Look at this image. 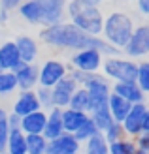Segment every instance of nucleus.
Returning a JSON list of instances; mask_svg holds the SVG:
<instances>
[{
    "label": "nucleus",
    "mask_w": 149,
    "mask_h": 154,
    "mask_svg": "<svg viewBox=\"0 0 149 154\" xmlns=\"http://www.w3.org/2000/svg\"><path fill=\"white\" fill-rule=\"evenodd\" d=\"M8 117V113H6V109L4 107H0V119H6Z\"/></svg>",
    "instance_id": "79ce46f5"
},
{
    "label": "nucleus",
    "mask_w": 149,
    "mask_h": 154,
    "mask_svg": "<svg viewBox=\"0 0 149 154\" xmlns=\"http://www.w3.org/2000/svg\"><path fill=\"white\" fill-rule=\"evenodd\" d=\"M68 107L72 109H77V111H83V113H91L92 111V102H91V96L85 87H77L74 90L72 98H70V103Z\"/></svg>",
    "instance_id": "393cba45"
},
{
    "label": "nucleus",
    "mask_w": 149,
    "mask_h": 154,
    "mask_svg": "<svg viewBox=\"0 0 149 154\" xmlns=\"http://www.w3.org/2000/svg\"><path fill=\"white\" fill-rule=\"evenodd\" d=\"M8 135H10V126H8V120L6 119H0V154L6 152Z\"/></svg>",
    "instance_id": "72a5a7b5"
},
{
    "label": "nucleus",
    "mask_w": 149,
    "mask_h": 154,
    "mask_svg": "<svg viewBox=\"0 0 149 154\" xmlns=\"http://www.w3.org/2000/svg\"><path fill=\"white\" fill-rule=\"evenodd\" d=\"M132 139H134V145H136L138 150H149V134L142 132L136 137H132Z\"/></svg>",
    "instance_id": "f704fd0d"
},
{
    "label": "nucleus",
    "mask_w": 149,
    "mask_h": 154,
    "mask_svg": "<svg viewBox=\"0 0 149 154\" xmlns=\"http://www.w3.org/2000/svg\"><path fill=\"white\" fill-rule=\"evenodd\" d=\"M49 141L42 134H28L27 135V154H47Z\"/></svg>",
    "instance_id": "bb28decb"
},
{
    "label": "nucleus",
    "mask_w": 149,
    "mask_h": 154,
    "mask_svg": "<svg viewBox=\"0 0 149 154\" xmlns=\"http://www.w3.org/2000/svg\"><path fill=\"white\" fill-rule=\"evenodd\" d=\"M132 32H134V19L128 13L123 11H112L104 17V26H102V38L117 49H123L128 43Z\"/></svg>",
    "instance_id": "f03ea898"
},
{
    "label": "nucleus",
    "mask_w": 149,
    "mask_h": 154,
    "mask_svg": "<svg viewBox=\"0 0 149 154\" xmlns=\"http://www.w3.org/2000/svg\"><path fill=\"white\" fill-rule=\"evenodd\" d=\"M79 87L74 79H72V75H64L62 79L55 85V87L51 88L53 92V107H59V109H64V107H68L70 103V98H72L74 94V90Z\"/></svg>",
    "instance_id": "1a4fd4ad"
},
{
    "label": "nucleus",
    "mask_w": 149,
    "mask_h": 154,
    "mask_svg": "<svg viewBox=\"0 0 149 154\" xmlns=\"http://www.w3.org/2000/svg\"><path fill=\"white\" fill-rule=\"evenodd\" d=\"M81 141H77V137L74 134H60L59 137L49 141L47 152L49 154H79L81 152Z\"/></svg>",
    "instance_id": "9b49d317"
},
{
    "label": "nucleus",
    "mask_w": 149,
    "mask_h": 154,
    "mask_svg": "<svg viewBox=\"0 0 149 154\" xmlns=\"http://www.w3.org/2000/svg\"><path fill=\"white\" fill-rule=\"evenodd\" d=\"M81 150L83 154H109V143L106 141L104 134L98 132L81 145Z\"/></svg>",
    "instance_id": "b1692460"
},
{
    "label": "nucleus",
    "mask_w": 149,
    "mask_h": 154,
    "mask_svg": "<svg viewBox=\"0 0 149 154\" xmlns=\"http://www.w3.org/2000/svg\"><path fill=\"white\" fill-rule=\"evenodd\" d=\"M15 45H17V51H19V57L23 62L27 64H32L36 62L38 58V53H40V47H38V42L34 40L32 36H27V34H21L15 38Z\"/></svg>",
    "instance_id": "dca6fc26"
},
{
    "label": "nucleus",
    "mask_w": 149,
    "mask_h": 154,
    "mask_svg": "<svg viewBox=\"0 0 149 154\" xmlns=\"http://www.w3.org/2000/svg\"><path fill=\"white\" fill-rule=\"evenodd\" d=\"M45 120H47V111L45 109H38L34 113H28L25 117H21V132L28 135V134H42L44 132V126H45Z\"/></svg>",
    "instance_id": "f3484780"
},
{
    "label": "nucleus",
    "mask_w": 149,
    "mask_h": 154,
    "mask_svg": "<svg viewBox=\"0 0 149 154\" xmlns=\"http://www.w3.org/2000/svg\"><path fill=\"white\" fill-rule=\"evenodd\" d=\"M128 58H144L149 55V23L134 26L128 43L121 49Z\"/></svg>",
    "instance_id": "0eeeda50"
},
{
    "label": "nucleus",
    "mask_w": 149,
    "mask_h": 154,
    "mask_svg": "<svg viewBox=\"0 0 149 154\" xmlns=\"http://www.w3.org/2000/svg\"><path fill=\"white\" fill-rule=\"evenodd\" d=\"M98 132H100V130L96 128V124H95V122L91 120V117H89V120L85 122V124H83V126H81L79 130H77V132H76L74 135L77 137V141H81V143H85V141L89 139V137H92V135H96Z\"/></svg>",
    "instance_id": "2f4dec72"
},
{
    "label": "nucleus",
    "mask_w": 149,
    "mask_h": 154,
    "mask_svg": "<svg viewBox=\"0 0 149 154\" xmlns=\"http://www.w3.org/2000/svg\"><path fill=\"white\" fill-rule=\"evenodd\" d=\"M34 92H36V96H38V102H40L42 109L49 111L51 107H53V92H51V88L40 87V85H38V87L34 88Z\"/></svg>",
    "instance_id": "7c9ffc66"
},
{
    "label": "nucleus",
    "mask_w": 149,
    "mask_h": 154,
    "mask_svg": "<svg viewBox=\"0 0 149 154\" xmlns=\"http://www.w3.org/2000/svg\"><path fill=\"white\" fill-rule=\"evenodd\" d=\"M136 85L145 92V94H149V60H142V62H138Z\"/></svg>",
    "instance_id": "c756f323"
},
{
    "label": "nucleus",
    "mask_w": 149,
    "mask_h": 154,
    "mask_svg": "<svg viewBox=\"0 0 149 154\" xmlns=\"http://www.w3.org/2000/svg\"><path fill=\"white\" fill-rule=\"evenodd\" d=\"M64 75H68V66L60 58H49L38 68V85L53 88Z\"/></svg>",
    "instance_id": "6e6552de"
},
{
    "label": "nucleus",
    "mask_w": 149,
    "mask_h": 154,
    "mask_svg": "<svg viewBox=\"0 0 149 154\" xmlns=\"http://www.w3.org/2000/svg\"><path fill=\"white\" fill-rule=\"evenodd\" d=\"M8 19H10V11L4 10V8H0V25H4V23H8Z\"/></svg>",
    "instance_id": "ea45409f"
},
{
    "label": "nucleus",
    "mask_w": 149,
    "mask_h": 154,
    "mask_svg": "<svg viewBox=\"0 0 149 154\" xmlns=\"http://www.w3.org/2000/svg\"><path fill=\"white\" fill-rule=\"evenodd\" d=\"M17 11L21 19L27 21L28 25H42L44 23V8L40 0H23Z\"/></svg>",
    "instance_id": "a211bd4d"
},
{
    "label": "nucleus",
    "mask_w": 149,
    "mask_h": 154,
    "mask_svg": "<svg viewBox=\"0 0 149 154\" xmlns=\"http://www.w3.org/2000/svg\"><path fill=\"white\" fill-rule=\"evenodd\" d=\"M102 134H104V137H106L108 143L119 141V139H123V137L127 135V134H125V130H123V124H121V122H113V124L109 126L108 130H104Z\"/></svg>",
    "instance_id": "473e14b6"
},
{
    "label": "nucleus",
    "mask_w": 149,
    "mask_h": 154,
    "mask_svg": "<svg viewBox=\"0 0 149 154\" xmlns=\"http://www.w3.org/2000/svg\"><path fill=\"white\" fill-rule=\"evenodd\" d=\"M87 120H89V113L72 109V107L62 109V126H64V132L68 134H76Z\"/></svg>",
    "instance_id": "412c9836"
},
{
    "label": "nucleus",
    "mask_w": 149,
    "mask_h": 154,
    "mask_svg": "<svg viewBox=\"0 0 149 154\" xmlns=\"http://www.w3.org/2000/svg\"><path fill=\"white\" fill-rule=\"evenodd\" d=\"M142 132L149 134V105H147V111L144 115V122H142Z\"/></svg>",
    "instance_id": "58836bf2"
},
{
    "label": "nucleus",
    "mask_w": 149,
    "mask_h": 154,
    "mask_svg": "<svg viewBox=\"0 0 149 154\" xmlns=\"http://www.w3.org/2000/svg\"><path fill=\"white\" fill-rule=\"evenodd\" d=\"M47 154H49V152H47Z\"/></svg>",
    "instance_id": "c03bdc74"
},
{
    "label": "nucleus",
    "mask_w": 149,
    "mask_h": 154,
    "mask_svg": "<svg viewBox=\"0 0 149 154\" xmlns=\"http://www.w3.org/2000/svg\"><path fill=\"white\" fill-rule=\"evenodd\" d=\"M85 6H100V2H104V0H81Z\"/></svg>",
    "instance_id": "a19ab883"
},
{
    "label": "nucleus",
    "mask_w": 149,
    "mask_h": 154,
    "mask_svg": "<svg viewBox=\"0 0 149 154\" xmlns=\"http://www.w3.org/2000/svg\"><path fill=\"white\" fill-rule=\"evenodd\" d=\"M136 145H134V139L132 137H127L125 135L123 139L119 141H113L109 143V154H136Z\"/></svg>",
    "instance_id": "cd10ccee"
},
{
    "label": "nucleus",
    "mask_w": 149,
    "mask_h": 154,
    "mask_svg": "<svg viewBox=\"0 0 149 154\" xmlns=\"http://www.w3.org/2000/svg\"><path fill=\"white\" fill-rule=\"evenodd\" d=\"M15 79H17V87L19 90H34L38 87V66L21 62L17 70H13Z\"/></svg>",
    "instance_id": "ddd939ff"
},
{
    "label": "nucleus",
    "mask_w": 149,
    "mask_h": 154,
    "mask_svg": "<svg viewBox=\"0 0 149 154\" xmlns=\"http://www.w3.org/2000/svg\"><path fill=\"white\" fill-rule=\"evenodd\" d=\"M6 120H8V126H10V130L19 128V124H21V117H19V115H15L13 111H11V113H8Z\"/></svg>",
    "instance_id": "e433bc0d"
},
{
    "label": "nucleus",
    "mask_w": 149,
    "mask_h": 154,
    "mask_svg": "<svg viewBox=\"0 0 149 154\" xmlns=\"http://www.w3.org/2000/svg\"><path fill=\"white\" fill-rule=\"evenodd\" d=\"M60 134H64V126H62V109H59V107H51V109L47 111V120H45L42 135L47 141H51V139H55V137H59Z\"/></svg>",
    "instance_id": "aec40b11"
},
{
    "label": "nucleus",
    "mask_w": 149,
    "mask_h": 154,
    "mask_svg": "<svg viewBox=\"0 0 149 154\" xmlns=\"http://www.w3.org/2000/svg\"><path fill=\"white\" fill-rule=\"evenodd\" d=\"M44 8V23L42 26L57 25L66 17V2L68 0H40Z\"/></svg>",
    "instance_id": "f8f14e48"
},
{
    "label": "nucleus",
    "mask_w": 149,
    "mask_h": 154,
    "mask_svg": "<svg viewBox=\"0 0 149 154\" xmlns=\"http://www.w3.org/2000/svg\"><path fill=\"white\" fill-rule=\"evenodd\" d=\"M136 4H138L140 13H144L149 17V0H136Z\"/></svg>",
    "instance_id": "4c0bfd02"
},
{
    "label": "nucleus",
    "mask_w": 149,
    "mask_h": 154,
    "mask_svg": "<svg viewBox=\"0 0 149 154\" xmlns=\"http://www.w3.org/2000/svg\"><path fill=\"white\" fill-rule=\"evenodd\" d=\"M4 154H27V135L21 132V128L10 130Z\"/></svg>",
    "instance_id": "5701e85b"
},
{
    "label": "nucleus",
    "mask_w": 149,
    "mask_h": 154,
    "mask_svg": "<svg viewBox=\"0 0 149 154\" xmlns=\"http://www.w3.org/2000/svg\"><path fill=\"white\" fill-rule=\"evenodd\" d=\"M21 57H19V51H17V45L15 42L8 40L4 43H0V70H8V72H13L21 66Z\"/></svg>",
    "instance_id": "2eb2a0df"
},
{
    "label": "nucleus",
    "mask_w": 149,
    "mask_h": 154,
    "mask_svg": "<svg viewBox=\"0 0 149 154\" xmlns=\"http://www.w3.org/2000/svg\"><path fill=\"white\" fill-rule=\"evenodd\" d=\"M100 72L104 77L112 79L113 83H136V73H138V62L132 58H123L119 55L113 57H104Z\"/></svg>",
    "instance_id": "7ed1b4c3"
},
{
    "label": "nucleus",
    "mask_w": 149,
    "mask_h": 154,
    "mask_svg": "<svg viewBox=\"0 0 149 154\" xmlns=\"http://www.w3.org/2000/svg\"><path fill=\"white\" fill-rule=\"evenodd\" d=\"M136 154H149V150H136Z\"/></svg>",
    "instance_id": "37998d69"
},
{
    "label": "nucleus",
    "mask_w": 149,
    "mask_h": 154,
    "mask_svg": "<svg viewBox=\"0 0 149 154\" xmlns=\"http://www.w3.org/2000/svg\"><path fill=\"white\" fill-rule=\"evenodd\" d=\"M38 109H42V105L38 102V96L34 90H21L17 100L13 102V107H11V111L15 115H19V117H25V115L34 113Z\"/></svg>",
    "instance_id": "4468645a"
},
{
    "label": "nucleus",
    "mask_w": 149,
    "mask_h": 154,
    "mask_svg": "<svg viewBox=\"0 0 149 154\" xmlns=\"http://www.w3.org/2000/svg\"><path fill=\"white\" fill-rule=\"evenodd\" d=\"M112 92L123 100H127L128 103H142L145 102V92L138 87L136 83H113Z\"/></svg>",
    "instance_id": "6ab92c4d"
},
{
    "label": "nucleus",
    "mask_w": 149,
    "mask_h": 154,
    "mask_svg": "<svg viewBox=\"0 0 149 154\" xmlns=\"http://www.w3.org/2000/svg\"><path fill=\"white\" fill-rule=\"evenodd\" d=\"M89 117H91V120L96 124V128L100 130V132L108 130V128L115 122L113 117H112V113H109V109H108V103H106V105H100V107H95V109L89 113Z\"/></svg>",
    "instance_id": "a878e982"
},
{
    "label": "nucleus",
    "mask_w": 149,
    "mask_h": 154,
    "mask_svg": "<svg viewBox=\"0 0 149 154\" xmlns=\"http://www.w3.org/2000/svg\"><path fill=\"white\" fill-rule=\"evenodd\" d=\"M15 90H19L15 73L8 72V70H0V96L11 94V92H15Z\"/></svg>",
    "instance_id": "c85d7f7f"
},
{
    "label": "nucleus",
    "mask_w": 149,
    "mask_h": 154,
    "mask_svg": "<svg viewBox=\"0 0 149 154\" xmlns=\"http://www.w3.org/2000/svg\"><path fill=\"white\" fill-rule=\"evenodd\" d=\"M77 28H81L85 34L91 36H100L102 26H104V13L100 11L98 6H83L76 15L70 17Z\"/></svg>",
    "instance_id": "20e7f679"
},
{
    "label": "nucleus",
    "mask_w": 149,
    "mask_h": 154,
    "mask_svg": "<svg viewBox=\"0 0 149 154\" xmlns=\"http://www.w3.org/2000/svg\"><path fill=\"white\" fill-rule=\"evenodd\" d=\"M83 87L87 88L89 96H91V102H92V109L100 105H106L108 103V98L112 94V85H109V79L104 77V73L100 72H92L87 75Z\"/></svg>",
    "instance_id": "39448f33"
},
{
    "label": "nucleus",
    "mask_w": 149,
    "mask_h": 154,
    "mask_svg": "<svg viewBox=\"0 0 149 154\" xmlns=\"http://www.w3.org/2000/svg\"><path fill=\"white\" fill-rule=\"evenodd\" d=\"M40 40L57 49H68V51H79L85 47L98 49L104 57H113L119 55V49L109 45L102 36H91L85 34L81 28H77L72 21H62L57 25L44 26L40 30Z\"/></svg>",
    "instance_id": "f257e3e1"
},
{
    "label": "nucleus",
    "mask_w": 149,
    "mask_h": 154,
    "mask_svg": "<svg viewBox=\"0 0 149 154\" xmlns=\"http://www.w3.org/2000/svg\"><path fill=\"white\" fill-rule=\"evenodd\" d=\"M21 2L23 0H0V8H4V10H8L11 13V11H15L21 6Z\"/></svg>",
    "instance_id": "c9c22d12"
},
{
    "label": "nucleus",
    "mask_w": 149,
    "mask_h": 154,
    "mask_svg": "<svg viewBox=\"0 0 149 154\" xmlns=\"http://www.w3.org/2000/svg\"><path fill=\"white\" fill-rule=\"evenodd\" d=\"M130 107H132V103H128L127 100H123L121 96L113 94V92L109 94V98H108V109H109V113H112V117H113L115 122H123L125 117L128 115Z\"/></svg>",
    "instance_id": "4be33fe9"
},
{
    "label": "nucleus",
    "mask_w": 149,
    "mask_h": 154,
    "mask_svg": "<svg viewBox=\"0 0 149 154\" xmlns=\"http://www.w3.org/2000/svg\"><path fill=\"white\" fill-rule=\"evenodd\" d=\"M102 62H104V55L98 49H92V47L74 51L72 57H70V66L74 70H81V72H87V73L100 72Z\"/></svg>",
    "instance_id": "423d86ee"
},
{
    "label": "nucleus",
    "mask_w": 149,
    "mask_h": 154,
    "mask_svg": "<svg viewBox=\"0 0 149 154\" xmlns=\"http://www.w3.org/2000/svg\"><path fill=\"white\" fill-rule=\"evenodd\" d=\"M145 111H147V103L145 102H142V103H132L128 115L121 122L125 134H127V137H136L138 134H142V122H144Z\"/></svg>",
    "instance_id": "9d476101"
}]
</instances>
